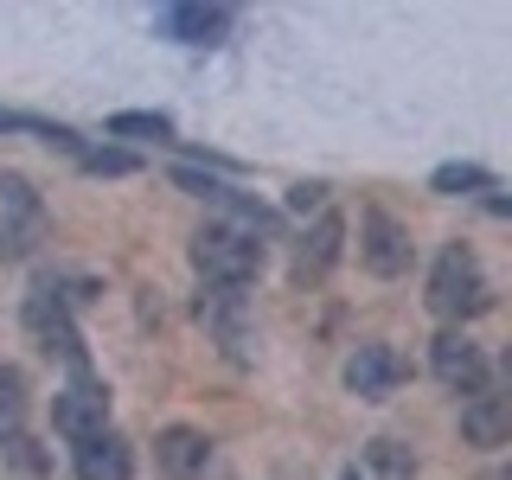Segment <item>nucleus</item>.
I'll list each match as a JSON object with an SVG mask.
<instances>
[{
  "label": "nucleus",
  "mask_w": 512,
  "mask_h": 480,
  "mask_svg": "<svg viewBox=\"0 0 512 480\" xmlns=\"http://www.w3.org/2000/svg\"><path fill=\"white\" fill-rule=\"evenodd\" d=\"M493 308V288L480 276V256L468 244H448L436 256V269H429V314L442 320H474Z\"/></svg>",
  "instance_id": "1"
},
{
  "label": "nucleus",
  "mask_w": 512,
  "mask_h": 480,
  "mask_svg": "<svg viewBox=\"0 0 512 480\" xmlns=\"http://www.w3.org/2000/svg\"><path fill=\"white\" fill-rule=\"evenodd\" d=\"M192 269H199L212 288H250L263 276V244L237 224H205L192 237Z\"/></svg>",
  "instance_id": "2"
},
{
  "label": "nucleus",
  "mask_w": 512,
  "mask_h": 480,
  "mask_svg": "<svg viewBox=\"0 0 512 480\" xmlns=\"http://www.w3.org/2000/svg\"><path fill=\"white\" fill-rule=\"evenodd\" d=\"M26 333L39 340L45 352H58L64 365H71L77 378H90V359H84V333L71 327V314H64V301L52 295V288H32L26 295Z\"/></svg>",
  "instance_id": "3"
},
{
  "label": "nucleus",
  "mask_w": 512,
  "mask_h": 480,
  "mask_svg": "<svg viewBox=\"0 0 512 480\" xmlns=\"http://www.w3.org/2000/svg\"><path fill=\"white\" fill-rule=\"evenodd\" d=\"M52 429H58V436H71V442L103 436V429H109V391L96 378H77L71 391L52 397Z\"/></svg>",
  "instance_id": "4"
},
{
  "label": "nucleus",
  "mask_w": 512,
  "mask_h": 480,
  "mask_svg": "<svg viewBox=\"0 0 512 480\" xmlns=\"http://www.w3.org/2000/svg\"><path fill=\"white\" fill-rule=\"evenodd\" d=\"M39 199H32V186L20 180V173H0V256H26L32 237H39Z\"/></svg>",
  "instance_id": "5"
},
{
  "label": "nucleus",
  "mask_w": 512,
  "mask_h": 480,
  "mask_svg": "<svg viewBox=\"0 0 512 480\" xmlns=\"http://www.w3.org/2000/svg\"><path fill=\"white\" fill-rule=\"evenodd\" d=\"M154 461L167 468L173 480H224V461H218V448L199 436V429H160V442H154Z\"/></svg>",
  "instance_id": "6"
},
{
  "label": "nucleus",
  "mask_w": 512,
  "mask_h": 480,
  "mask_svg": "<svg viewBox=\"0 0 512 480\" xmlns=\"http://www.w3.org/2000/svg\"><path fill=\"white\" fill-rule=\"evenodd\" d=\"M461 436L474 448H500L512 436V397L500 384H474V391L461 397Z\"/></svg>",
  "instance_id": "7"
},
{
  "label": "nucleus",
  "mask_w": 512,
  "mask_h": 480,
  "mask_svg": "<svg viewBox=\"0 0 512 480\" xmlns=\"http://www.w3.org/2000/svg\"><path fill=\"white\" fill-rule=\"evenodd\" d=\"M359 256H365V269H372V276H404V269H410V231L391 212H365Z\"/></svg>",
  "instance_id": "8"
},
{
  "label": "nucleus",
  "mask_w": 512,
  "mask_h": 480,
  "mask_svg": "<svg viewBox=\"0 0 512 480\" xmlns=\"http://www.w3.org/2000/svg\"><path fill=\"white\" fill-rule=\"evenodd\" d=\"M429 365H436V378L448 384V391L468 397L474 384H487V359H480V346L468 340V333H436V346H429Z\"/></svg>",
  "instance_id": "9"
},
{
  "label": "nucleus",
  "mask_w": 512,
  "mask_h": 480,
  "mask_svg": "<svg viewBox=\"0 0 512 480\" xmlns=\"http://www.w3.org/2000/svg\"><path fill=\"white\" fill-rule=\"evenodd\" d=\"M346 384H352L359 397H372V404H378V397H391L397 384H404V359H397L391 346L372 340V346H359V352L346 359Z\"/></svg>",
  "instance_id": "10"
},
{
  "label": "nucleus",
  "mask_w": 512,
  "mask_h": 480,
  "mask_svg": "<svg viewBox=\"0 0 512 480\" xmlns=\"http://www.w3.org/2000/svg\"><path fill=\"white\" fill-rule=\"evenodd\" d=\"M154 26L160 39H180V45H218L231 32V7H167Z\"/></svg>",
  "instance_id": "11"
},
{
  "label": "nucleus",
  "mask_w": 512,
  "mask_h": 480,
  "mask_svg": "<svg viewBox=\"0 0 512 480\" xmlns=\"http://www.w3.org/2000/svg\"><path fill=\"white\" fill-rule=\"evenodd\" d=\"M199 320L224 340L231 359H244V340H250V333H244V295H237V288H212V295H199Z\"/></svg>",
  "instance_id": "12"
},
{
  "label": "nucleus",
  "mask_w": 512,
  "mask_h": 480,
  "mask_svg": "<svg viewBox=\"0 0 512 480\" xmlns=\"http://www.w3.org/2000/svg\"><path fill=\"white\" fill-rule=\"evenodd\" d=\"M135 474V455H128V442L122 436H90V442H77V480H128Z\"/></svg>",
  "instance_id": "13"
},
{
  "label": "nucleus",
  "mask_w": 512,
  "mask_h": 480,
  "mask_svg": "<svg viewBox=\"0 0 512 480\" xmlns=\"http://www.w3.org/2000/svg\"><path fill=\"white\" fill-rule=\"evenodd\" d=\"M340 237H346V224L333 212H320V224L308 231V244H301V256H295V269H301V276H327L333 256H340Z\"/></svg>",
  "instance_id": "14"
},
{
  "label": "nucleus",
  "mask_w": 512,
  "mask_h": 480,
  "mask_svg": "<svg viewBox=\"0 0 512 480\" xmlns=\"http://www.w3.org/2000/svg\"><path fill=\"white\" fill-rule=\"evenodd\" d=\"M109 135L116 141H173V122L154 116V109H122V116H109Z\"/></svg>",
  "instance_id": "15"
},
{
  "label": "nucleus",
  "mask_w": 512,
  "mask_h": 480,
  "mask_svg": "<svg viewBox=\"0 0 512 480\" xmlns=\"http://www.w3.org/2000/svg\"><path fill=\"white\" fill-rule=\"evenodd\" d=\"M26 423V378L20 372H0V442H13Z\"/></svg>",
  "instance_id": "16"
},
{
  "label": "nucleus",
  "mask_w": 512,
  "mask_h": 480,
  "mask_svg": "<svg viewBox=\"0 0 512 480\" xmlns=\"http://www.w3.org/2000/svg\"><path fill=\"white\" fill-rule=\"evenodd\" d=\"M365 461H372L378 480H416V461H410L404 442H372V448H365Z\"/></svg>",
  "instance_id": "17"
},
{
  "label": "nucleus",
  "mask_w": 512,
  "mask_h": 480,
  "mask_svg": "<svg viewBox=\"0 0 512 480\" xmlns=\"http://www.w3.org/2000/svg\"><path fill=\"white\" fill-rule=\"evenodd\" d=\"M77 167L96 173V180H122V173H135L141 160L135 154H122V148H77Z\"/></svg>",
  "instance_id": "18"
},
{
  "label": "nucleus",
  "mask_w": 512,
  "mask_h": 480,
  "mask_svg": "<svg viewBox=\"0 0 512 480\" xmlns=\"http://www.w3.org/2000/svg\"><path fill=\"white\" fill-rule=\"evenodd\" d=\"M429 186H436V192H493V173L461 160V167H436V180H429Z\"/></svg>",
  "instance_id": "19"
},
{
  "label": "nucleus",
  "mask_w": 512,
  "mask_h": 480,
  "mask_svg": "<svg viewBox=\"0 0 512 480\" xmlns=\"http://www.w3.org/2000/svg\"><path fill=\"white\" fill-rule=\"evenodd\" d=\"M173 186H186V192H199V199H231V186L224 180H212V173H199V167H173Z\"/></svg>",
  "instance_id": "20"
},
{
  "label": "nucleus",
  "mask_w": 512,
  "mask_h": 480,
  "mask_svg": "<svg viewBox=\"0 0 512 480\" xmlns=\"http://www.w3.org/2000/svg\"><path fill=\"white\" fill-rule=\"evenodd\" d=\"M7 448H13V461H20V468H26V474H45V468H52V461H45V455H39V442H26V436H13Z\"/></svg>",
  "instance_id": "21"
},
{
  "label": "nucleus",
  "mask_w": 512,
  "mask_h": 480,
  "mask_svg": "<svg viewBox=\"0 0 512 480\" xmlns=\"http://www.w3.org/2000/svg\"><path fill=\"white\" fill-rule=\"evenodd\" d=\"M320 199H327V186H295V192H288V205H295V212H314Z\"/></svg>",
  "instance_id": "22"
},
{
  "label": "nucleus",
  "mask_w": 512,
  "mask_h": 480,
  "mask_svg": "<svg viewBox=\"0 0 512 480\" xmlns=\"http://www.w3.org/2000/svg\"><path fill=\"white\" fill-rule=\"evenodd\" d=\"M346 480H359V468H346Z\"/></svg>",
  "instance_id": "23"
}]
</instances>
